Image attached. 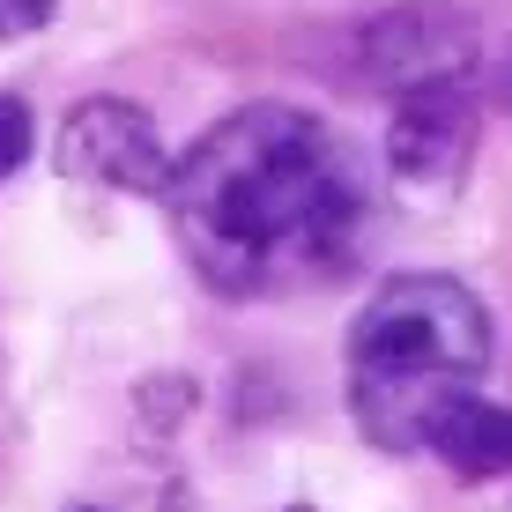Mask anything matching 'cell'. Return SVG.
<instances>
[{
  "instance_id": "1",
  "label": "cell",
  "mask_w": 512,
  "mask_h": 512,
  "mask_svg": "<svg viewBox=\"0 0 512 512\" xmlns=\"http://www.w3.org/2000/svg\"><path fill=\"white\" fill-rule=\"evenodd\" d=\"M164 216L216 297H290L357 268L372 238V164L334 119L245 104L171 156Z\"/></svg>"
},
{
  "instance_id": "2",
  "label": "cell",
  "mask_w": 512,
  "mask_h": 512,
  "mask_svg": "<svg viewBox=\"0 0 512 512\" xmlns=\"http://www.w3.org/2000/svg\"><path fill=\"white\" fill-rule=\"evenodd\" d=\"M490 372V312L461 275H394L349 327V416L379 453H423L431 423Z\"/></svg>"
},
{
  "instance_id": "3",
  "label": "cell",
  "mask_w": 512,
  "mask_h": 512,
  "mask_svg": "<svg viewBox=\"0 0 512 512\" xmlns=\"http://www.w3.org/2000/svg\"><path fill=\"white\" fill-rule=\"evenodd\" d=\"M475 134H483V104L468 75H438L394 90V127H386V171L416 201H446L475 164Z\"/></svg>"
},
{
  "instance_id": "4",
  "label": "cell",
  "mask_w": 512,
  "mask_h": 512,
  "mask_svg": "<svg viewBox=\"0 0 512 512\" xmlns=\"http://www.w3.org/2000/svg\"><path fill=\"white\" fill-rule=\"evenodd\" d=\"M52 164L104 193H164V179H171V149L156 134V119L127 97H82L60 119Z\"/></svg>"
},
{
  "instance_id": "5",
  "label": "cell",
  "mask_w": 512,
  "mask_h": 512,
  "mask_svg": "<svg viewBox=\"0 0 512 512\" xmlns=\"http://www.w3.org/2000/svg\"><path fill=\"white\" fill-rule=\"evenodd\" d=\"M475 60V30L453 8H394L364 30V82L379 90H409V82H438V75H468Z\"/></svg>"
},
{
  "instance_id": "6",
  "label": "cell",
  "mask_w": 512,
  "mask_h": 512,
  "mask_svg": "<svg viewBox=\"0 0 512 512\" xmlns=\"http://www.w3.org/2000/svg\"><path fill=\"white\" fill-rule=\"evenodd\" d=\"M461 483H490V475H512V409H498V401L483 394H461L446 416L431 423V446Z\"/></svg>"
},
{
  "instance_id": "7",
  "label": "cell",
  "mask_w": 512,
  "mask_h": 512,
  "mask_svg": "<svg viewBox=\"0 0 512 512\" xmlns=\"http://www.w3.org/2000/svg\"><path fill=\"white\" fill-rule=\"evenodd\" d=\"M30 149H38L30 104H23V97H0V179H15V171L30 164Z\"/></svg>"
},
{
  "instance_id": "8",
  "label": "cell",
  "mask_w": 512,
  "mask_h": 512,
  "mask_svg": "<svg viewBox=\"0 0 512 512\" xmlns=\"http://www.w3.org/2000/svg\"><path fill=\"white\" fill-rule=\"evenodd\" d=\"M52 15H60V0H0V45H8V38H30V30H45Z\"/></svg>"
},
{
  "instance_id": "9",
  "label": "cell",
  "mask_w": 512,
  "mask_h": 512,
  "mask_svg": "<svg viewBox=\"0 0 512 512\" xmlns=\"http://www.w3.org/2000/svg\"><path fill=\"white\" fill-rule=\"evenodd\" d=\"M505 112H512V67H505Z\"/></svg>"
},
{
  "instance_id": "10",
  "label": "cell",
  "mask_w": 512,
  "mask_h": 512,
  "mask_svg": "<svg viewBox=\"0 0 512 512\" xmlns=\"http://www.w3.org/2000/svg\"><path fill=\"white\" fill-rule=\"evenodd\" d=\"M75 512H97V505H75Z\"/></svg>"
}]
</instances>
